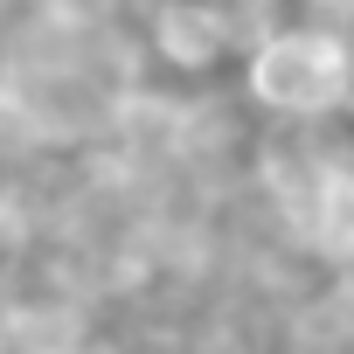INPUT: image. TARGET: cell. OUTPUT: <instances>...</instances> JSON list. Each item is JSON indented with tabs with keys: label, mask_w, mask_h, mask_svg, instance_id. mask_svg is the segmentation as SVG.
<instances>
[{
	"label": "cell",
	"mask_w": 354,
	"mask_h": 354,
	"mask_svg": "<svg viewBox=\"0 0 354 354\" xmlns=\"http://www.w3.org/2000/svg\"><path fill=\"white\" fill-rule=\"evenodd\" d=\"M333 285H340V292L354 299V257H340V264H333Z\"/></svg>",
	"instance_id": "4"
},
{
	"label": "cell",
	"mask_w": 354,
	"mask_h": 354,
	"mask_svg": "<svg viewBox=\"0 0 354 354\" xmlns=\"http://www.w3.org/2000/svg\"><path fill=\"white\" fill-rule=\"evenodd\" d=\"M299 15H313V21H326V28H340L347 42H354V0H292Z\"/></svg>",
	"instance_id": "3"
},
{
	"label": "cell",
	"mask_w": 354,
	"mask_h": 354,
	"mask_svg": "<svg viewBox=\"0 0 354 354\" xmlns=\"http://www.w3.org/2000/svg\"><path fill=\"white\" fill-rule=\"evenodd\" d=\"M236 97L257 118H340L354 111V42L285 8L236 56Z\"/></svg>",
	"instance_id": "1"
},
{
	"label": "cell",
	"mask_w": 354,
	"mask_h": 354,
	"mask_svg": "<svg viewBox=\"0 0 354 354\" xmlns=\"http://www.w3.org/2000/svg\"><path fill=\"white\" fill-rule=\"evenodd\" d=\"M139 42L160 77H181V84H209L216 70H236V56H243L230 0H146Z\"/></svg>",
	"instance_id": "2"
}]
</instances>
